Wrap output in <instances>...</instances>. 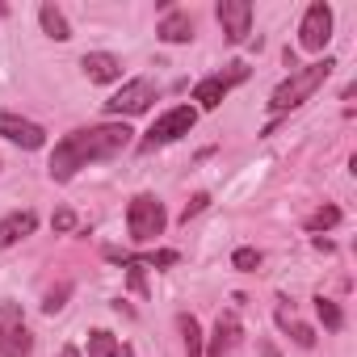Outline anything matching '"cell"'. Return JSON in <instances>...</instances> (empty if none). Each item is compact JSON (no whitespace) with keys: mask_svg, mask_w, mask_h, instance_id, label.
<instances>
[{"mask_svg":"<svg viewBox=\"0 0 357 357\" xmlns=\"http://www.w3.org/2000/svg\"><path fill=\"white\" fill-rule=\"evenodd\" d=\"M130 135H135V130H130L126 122H101V126H84V130L63 135V139L55 143V151H51V164H47L51 181H72L80 168L126 151V147H130Z\"/></svg>","mask_w":357,"mask_h":357,"instance_id":"cell-1","label":"cell"},{"mask_svg":"<svg viewBox=\"0 0 357 357\" xmlns=\"http://www.w3.org/2000/svg\"><path fill=\"white\" fill-rule=\"evenodd\" d=\"M332 68H336V59H315V63H307V68H294L278 89H273V97H269V109L273 114H286V109H298L328 76H332Z\"/></svg>","mask_w":357,"mask_h":357,"instance_id":"cell-2","label":"cell"},{"mask_svg":"<svg viewBox=\"0 0 357 357\" xmlns=\"http://www.w3.org/2000/svg\"><path fill=\"white\" fill-rule=\"evenodd\" d=\"M164 227H168V215H164L160 198H151V194L130 198V206H126V231H130L135 244H151L155 236H164Z\"/></svg>","mask_w":357,"mask_h":357,"instance_id":"cell-3","label":"cell"},{"mask_svg":"<svg viewBox=\"0 0 357 357\" xmlns=\"http://www.w3.org/2000/svg\"><path fill=\"white\" fill-rule=\"evenodd\" d=\"M194 122H198V109H194V105H172V109H164V114L151 122V130L143 135L139 151H155V147H164V143H176L181 135L194 130Z\"/></svg>","mask_w":357,"mask_h":357,"instance_id":"cell-4","label":"cell"},{"mask_svg":"<svg viewBox=\"0 0 357 357\" xmlns=\"http://www.w3.org/2000/svg\"><path fill=\"white\" fill-rule=\"evenodd\" d=\"M34 353V332L26 328V315L17 303H0V357H30Z\"/></svg>","mask_w":357,"mask_h":357,"instance_id":"cell-5","label":"cell"},{"mask_svg":"<svg viewBox=\"0 0 357 357\" xmlns=\"http://www.w3.org/2000/svg\"><path fill=\"white\" fill-rule=\"evenodd\" d=\"M240 80H248V68H244V63H227V72H215V76L198 80V84H194V101H198V109H219L223 97H227Z\"/></svg>","mask_w":357,"mask_h":357,"instance_id":"cell-6","label":"cell"},{"mask_svg":"<svg viewBox=\"0 0 357 357\" xmlns=\"http://www.w3.org/2000/svg\"><path fill=\"white\" fill-rule=\"evenodd\" d=\"M151 101H155V84H151V80H130V84H122V89L105 101V114H109V118H135V114H143Z\"/></svg>","mask_w":357,"mask_h":357,"instance_id":"cell-7","label":"cell"},{"mask_svg":"<svg viewBox=\"0 0 357 357\" xmlns=\"http://www.w3.org/2000/svg\"><path fill=\"white\" fill-rule=\"evenodd\" d=\"M332 38V9L324 5V0H315V5L303 13V26H298V47L303 51H324Z\"/></svg>","mask_w":357,"mask_h":357,"instance_id":"cell-8","label":"cell"},{"mask_svg":"<svg viewBox=\"0 0 357 357\" xmlns=\"http://www.w3.org/2000/svg\"><path fill=\"white\" fill-rule=\"evenodd\" d=\"M0 139H9V143H17V147H26V151H38V147L47 143V130H43L38 122L22 118V114L0 109Z\"/></svg>","mask_w":357,"mask_h":357,"instance_id":"cell-9","label":"cell"},{"mask_svg":"<svg viewBox=\"0 0 357 357\" xmlns=\"http://www.w3.org/2000/svg\"><path fill=\"white\" fill-rule=\"evenodd\" d=\"M219 26H223L227 43H244L252 30V5L248 0H219Z\"/></svg>","mask_w":357,"mask_h":357,"instance_id":"cell-10","label":"cell"},{"mask_svg":"<svg viewBox=\"0 0 357 357\" xmlns=\"http://www.w3.org/2000/svg\"><path fill=\"white\" fill-rule=\"evenodd\" d=\"M240 336H244V328H240V319H236V311H223V315L215 319V332H211V344H206L202 353H211V357H231V353H236V344H240Z\"/></svg>","mask_w":357,"mask_h":357,"instance_id":"cell-11","label":"cell"},{"mask_svg":"<svg viewBox=\"0 0 357 357\" xmlns=\"http://www.w3.org/2000/svg\"><path fill=\"white\" fill-rule=\"evenodd\" d=\"M80 68H84V76L97 80V84H114V80H122V59L109 55V51H89V55L80 59Z\"/></svg>","mask_w":357,"mask_h":357,"instance_id":"cell-12","label":"cell"},{"mask_svg":"<svg viewBox=\"0 0 357 357\" xmlns=\"http://www.w3.org/2000/svg\"><path fill=\"white\" fill-rule=\"evenodd\" d=\"M34 227H38V215H34V211H13V215H5V219H0V248L22 244L26 236H34Z\"/></svg>","mask_w":357,"mask_h":357,"instance_id":"cell-13","label":"cell"},{"mask_svg":"<svg viewBox=\"0 0 357 357\" xmlns=\"http://www.w3.org/2000/svg\"><path fill=\"white\" fill-rule=\"evenodd\" d=\"M155 34H160V43H168V47L190 43V38H194V17H190V13H181V9H168Z\"/></svg>","mask_w":357,"mask_h":357,"instance_id":"cell-14","label":"cell"},{"mask_svg":"<svg viewBox=\"0 0 357 357\" xmlns=\"http://www.w3.org/2000/svg\"><path fill=\"white\" fill-rule=\"evenodd\" d=\"M273 315H278V328H282V332H290L298 349H311V344H315V332H311V328H307V324H303V319H298L290 307H286V303H282Z\"/></svg>","mask_w":357,"mask_h":357,"instance_id":"cell-15","label":"cell"},{"mask_svg":"<svg viewBox=\"0 0 357 357\" xmlns=\"http://www.w3.org/2000/svg\"><path fill=\"white\" fill-rule=\"evenodd\" d=\"M38 22H43V30H47V38H55V43H68L72 38V26H68V17H63V9L59 5H47L38 9Z\"/></svg>","mask_w":357,"mask_h":357,"instance_id":"cell-16","label":"cell"},{"mask_svg":"<svg viewBox=\"0 0 357 357\" xmlns=\"http://www.w3.org/2000/svg\"><path fill=\"white\" fill-rule=\"evenodd\" d=\"M89 357H122L118 336H114V332H105V328L89 332Z\"/></svg>","mask_w":357,"mask_h":357,"instance_id":"cell-17","label":"cell"},{"mask_svg":"<svg viewBox=\"0 0 357 357\" xmlns=\"http://www.w3.org/2000/svg\"><path fill=\"white\" fill-rule=\"evenodd\" d=\"M176 328H181V336H185V357H206L202 353V328H198L194 315H181V319H176Z\"/></svg>","mask_w":357,"mask_h":357,"instance_id":"cell-18","label":"cell"},{"mask_svg":"<svg viewBox=\"0 0 357 357\" xmlns=\"http://www.w3.org/2000/svg\"><path fill=\"white\" fill-rule=\"evenodd\" d=\"M315 311H319V319H324V328H332V332H336V328L344 324V315H340V307H336L332 298H324V294L315 298Z\"/></svg>","mask_w":357,"mask_h":357,"instance_id":"cell-19","label":"cell"},{"mask_svg":"<svg viewBox=\"0 0 357 357\" xmlns=\"http://www.w3.org/2000/svg\"><path fill=\"white\" fill-rule=\"evenodd\" d=\"M336 223H340V211H336V206H324V211H315V215L307 219L311 231H328V227H336Z\"/></svg>","mask_w":357,"mask_h":357,"instance_id":"cell-20","label":"cell"},{"mask_svg":"<svg viewBox=\"0 0 357 357\" xmlns=\"http://www.w3.org/2000/svg\"><path fill=\"white\" fill-rule=\"evenodd\" d=\"M231 265H236V269H257V265H261V252H257V248H236Z\"/></svg>","mask_w":357,"mask_h":357,"instance_id":"cell-21","label":"cell"},{"mask_svg":"<svg viewBox=\"0 0 357 357\" xmlns=\"http://www.w3.org/2000/svg\"><path fill=\"white\" fill-rule=\"evenodd\" d=\"M68 294H72V286H68V282H63V286H59V290H51V294H47V303H43V311H47V315H55V311H59V307H63V298H68Z\"/></svg>","mask_w":357,"mask_h":357,"instance_id":"cell-22","label":"cell"},{"mask_svg":"<svg viewBox=\"0 0 357 357\" xmlns=\"http://www.w3.org/2000/svg\"><path fill=\"white\" fill-rule=\"evenodd\" d=\"M206 202H211V194H198V198H194V202L185 206V215H181V223H190L194 215H202V211H206Z\"/></svg>","mask_w":357,"mask_h":357,"instance_id":"cell-23","label":"cell"},{"mask_svg":"<svg viewBox=\"0 0 357 357\" xmlns=\"http://www.w3.org/2000/svg\"><path fill=\"white\" fill-rule=\"evenodd\" d=\"M51 227H55V231H72V227H76V215H72V211H55Z\"/></svg>","mask_w":357,"mask_h":357,"instance_id":"cell-24","label":"cell"},{"mask_svg":"<svg viewBox=\"0 0 357 357\" xmlns=\"http://www.w3.org/2000/svg\"><path fill=\"white\" fill-rule=\"evenodd\" d=\"M59 357H80V349H76V344H63V349H59Z\"/></svg>","mask_w":357,"mask_h":357,"instance_id":"cell-25","label":"cell"},{"mask_svg":"<svg viewBox=\"0 0 357 357\" xmlns=\"http://www.w3.org/2000/svg\"><path fill=\"white\" fill-rule=\"evenodd\" d=\"M261 357H282V353H278L273 344H261Z\"/></svg>","mask_w":357,"mask_h":357,"instance_id":"cell-26","label":"cell"},{"mask_svg":"<svg viewBox=\"0 0 357 357\" xmlns=\"http://www.w3.org/2000/svg\"><path fill=\"white\" fill-rule=\"evenodd\" d=\"M5 13H9V5H0V17H5Z\"/></svg>","mask_w":357,"mask_h":357,"instance_id":"cell-27","label":"cell"}]
</instances>
